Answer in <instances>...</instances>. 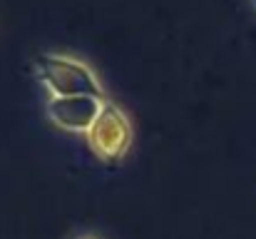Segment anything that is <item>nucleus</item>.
<instances>
[{"instance_id":"1","label":"nucleus","mask_w":256,"mask_h":239,"mask_svg":"<svg viewBox=\"0 0 256 239\" xmlns=\"http://www.w3.org/2000/svg\"><path fill=\"white\" fill-rule=\"evenodd\" d=\"M38 82L50 97H100L104 100V87L97 73L85 60L65 53H40L32 63Z\"/></svg>"},{"instance_id":"2","label":"nucleus","mask_w":256,"mask_h":239,"mask_svg":"<svg viewBox=\"0 0 256 239\" xmlns=\"http://www.w3.org/2000/svg\"><path fill=\"white\" fill-rule=\"evenodd\" d=\"M132 140L134 130L127 112L114 102H104L100 117L87 132V147L92 150V155L102 162H120L130 152Z\"/></svg>"},{"instance_id":"3","label":"nucleus","mask_w":256,"mask_h":239,"mask_svg":"<svg viewBox=\"0 0 256 239\" xmlns=\"http://www.w3.org/2000/svg\"><path fill=\"white\" fill-rule=\"evenodd\" d=\"M107 100L100 97H50L45 102L48 120L72 135H87Z\"/></svg>"},{"instance_id":"4","label":"nucleus","mask_w":256,"mask_h":239,"mask_svg":"<svg viewBox=\"0 0 256 239\" xmlns=\"http://www.w3.org/2000/svg\"><path fill=\"white\" fill-rule=\"evenodd\" d=\"M70 239H102V237H97L92 232H80V234H75V237H70Z\"/></svg>"},{"instance_id":"5","label":"nucleus","mask_w":256,"mask_h":239,"mask_svg":"<svg viewBox=\"0 0 256 239\" xmlns=\"http://www.w3.org/2000/svg\"><path fill=\"white\" fill-rule=\"evenodd\" d=\"M252 3V8H254V13H256V0H249Z\"/></svg>"}]
</instances>
